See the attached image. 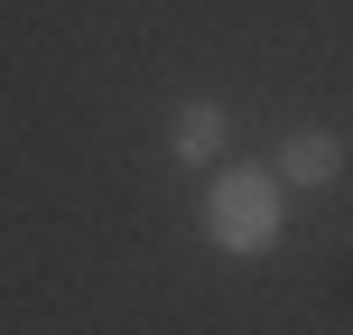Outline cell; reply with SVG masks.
Returning <instances> with one entry per match:
<instances>
[{"instance_id": "cell-2", "label": "cell", "mask_w": 353, "mask_h": 335, "mask_svg": "<svg viewBox=\"0 0 353 335\" xmlns=\"http://www.w3.org/2000/svg\"><path fill=\"white\" fill-rule=\"evenodd\" d=\"M223 140H232V112L214 103V93H186V103L168 112V159L176 168H223Z\"/></svg>"}, {"instance_id": "cell-1", "label": "cell", "mask_w": 353, "mask_h": 335, "mask_svg": "<svg viewBox=\"0 0 353 335\" xmlns=\"http://www.w3.org/2000/svg\"><path fill=\"white\" fill-rule=\"evenodd\" d=\"M279 214H288V186L270 168H214L205 177V242L223 261H261L279 242Z\"/></svg>"}, {"instance_id": "cell-3", "label": "cell", "mask_w": 353, "mask_h": 335, "mask_svg": "<svg viewBox=\"0 0 353 335\" xmlns=\"http://www.w3.org/2000/svg\"><path fill=\"white\" fill-rule=\"evenodd\" d=\"M270 177H279V186H335L344 177V131H288Z\"/></svg>"}]
</instances>
